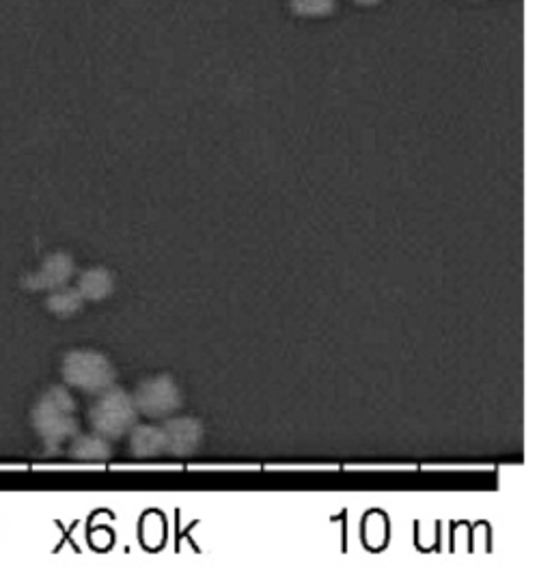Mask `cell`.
<instances>
[{"label":"cell","mask_w":552,"mask_h":584,"mask_svg":"<svg viewBox=\"0 0 552 584\" xmlns=\"http://www.w3.org/2000/svg\"><path fill=\"white\" fill-rule=\"evenodd\" d=\"M31 419L35 431L50 451H57L63 442L78 434L76 401L65 386H50L37 399Z\"/></svg>","instance_id":"1"},{"label":"cell","mask_w":552,"mask_h":584,"mask_svg":"<svg viewBox=\"0 0 552 584\" xmlns=\"http://www.w3.org/2000/svg\"><path fill=\"white\" fill-rule=\"evenodd\" d=\"M65 384L78 388L82 393L98 395L110 388L117 380V369L110 358L91 347H78L67 352L61 363Z\"/></svg>","instance_id":"2"},{"label":"cell","mask_w":552,"mask_h":584,"mask_svg":"<svg viewBox=\"0 0 552 584\" xmlns=\"http://www.w3.org/2000/svg\"><path fill=\"white\" fill-rule=\"evenodd\" d=\"M138 410L128 391L119 386H110L106 391L95 395L89 408V421L93 431H98L108 440H117L130 434V429L138 423Z\"/></svg>","instance_id":"3"},{"label":"cell","mask_w":552,"mask_h":584,"mask_svg":"<svg viewBox=\"0 0 552 584\" xmlns=\"http://www.w3.org/2000/svg\"><path fill=\"white\" fill-rule=\"evenodd\" d=\"M132 399H134L138 414L151 421L169 419V416H173L184 403L182 388H179L173 375H167V373L145 378L136 386Z\"/></svg>","instance_id":"4"},{"label":"cell","mask_w":552,"mask_h":584,"mask_svg":"<svg viewBox=\"0 0 552 584\" xmlns=\"http://www.w3.org/2000/svg\"><path fill=\"white\" fill-rule=\"evenodd\" d=\"M164 455L190 457L195 455L205 438V427L197 416H169L162 421Z\"/></svg>","instance_id":"5"},{"label":"cell","mask_w":552,"mask_h":584,"mask_svg":"<svg viewBox=\"0 0 552 584\" xmlns=\"http://www.w3.org/2000/svg\"><path fill=\"white\" fill-rule=\"evenodd\" d=\"M74 272H76V266H74L72 255L52 253L44 261H41V266L35 272L26 274L22 283H24V287H29V289L52 291V289L63 287V285H69Z\"/></svg>","instance_id":"6"},{"label":"cell","mask_w":552,"mask_h":584,"mask_svg":"<svg viewBox=\"0 0 552 584\" xmlns=\"http://www.w3.org/2000/svg\"><path fill=\"white\" fill-rule=\"evenodd\" d=\"M130 449L138 460H154V457L164 455L162 427L154 423H136L130 429Z\"/></svg>","instance_id":"7"},{"label":"cell","mask_w":552,"mask_h":584,"mask_svg":"<svg viewBox=\"0 0 552 584\" xmlns=\"http://www.w3.org/2000/svg\"><path fill=\"white\" fill-rule=\"evenodd\" d=\"M69 457L76 462H108L113 457V447H110V440L98 431L76 434L69 442Z\"/></svg>","instance_id":"8"},{"label":"cell","mask_w":552,"mask_h":584,"mask_svg":"<svg viewBox=\"0 0 552 584\" xmlns=\"http://www.w3.org/2000/svg\"><path fill=\"white\" fill-rule=\"evenodd\" d=\"M76 287L85 300L100 302V300H106L115 291V276L110 270L95 266L78 276Z\"/></svg>","instance_id":"9"},{"label":"cell","mask_w":552,"mask_h":584,"mask_svg":"<svg viewBox=\"0 0 552 584\" xmlns=\"http://www.w3.org/2000/svg\"><path fill=\"white\" fill-rule=\"evenodd\" d=\"M87 300L82 298V294L78 291V287H69V285H63L59 289H52L50 291V296L46 300L48 304V309L54 313V315H61V317H67V315H74L82 309V304H85Z\"/></svg>","instance_id":"10"}]
</instances>
